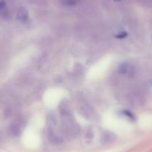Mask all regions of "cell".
Segmentation results:
<instances>
[{"mask_svg": "<svg viewBox=\"0 0 152 152\" xmlns=\"http://www.w3.org/2000/svg\"><path fill=\"white\" fill-rule=\"evenodd\" d=\"M127 36V33L126 32H121V33H119V34L116 36V37L117 38H119V39H123V38H125V37Z\"/></svg>", "mask_w": 152, "mask_h": 152, "instance_id": "cell-2", "label": "cell"}, {"mask_svg": "<svg viewBox=\"0 0 152 152\" xmlns=\"http://www.w3.org/2000/svg\"><path fill=\"white\" fill-rule=\"evenodd\" d=\"M17 18L20 21L23 22V23H26L28 20V14L27 11L25 10L24 8H21L18 12Z\"/></svg>", "mask_w": 152, "mask_h": 152, "instance_id": "cell-1", "label": "cell"}, {"mask_svg": "<svg viewBox=\"0 0 152 152\" xmlns=\"http://www.w3.org/2000/svg\"><path fill=\"white\" fill-rule=\"evenodd\" d=\"M124 113H125V115H126L128 118H130V119H134V116L132 113H131L128 112V111H125Z\"/></svg>", "mask_w": 152, "mask_h": 152, "instance_id": "cell-3", "label": "cell"}]
</instances>
